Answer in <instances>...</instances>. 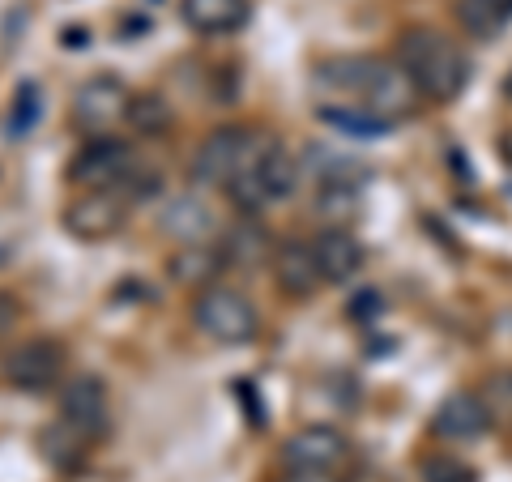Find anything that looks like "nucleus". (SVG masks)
<instances>
[{"mask_svg": "<svg viewBox=\"0 0 512 482\" xmlns=\"http://www.w3.org/2000/svg\"><path fill=\"white\" fill-rule=\"evenodd\" d=\"M316 90H325L329 103H363L393 124L410 116L419 99L402 64L384 56H329L325 64H316Z\"/></svg>", "mask_w": 512, "mask_h": 482, "instance_id": "1", "label": "nucleus"}, {"mask_svg": "<svg viewBox=\"0 0 512 482\" xmlns=\"http://www.w3.org/2000/svg\"><path fill=\"white\" fill-rule=\"evenodd\" d=\"M397 64L406 69L419 99H431V103H453L470 86V56L431 26L402 30V39H397Z\"/></svg>", "mask_w": 512, "mask_h": 482, "instance_id": "2", "label": "nucleus"}, {"mask_svg": "<svg viewBox=\"0 0 512 482\" xmlns=\"http://www.w3.org/2000/svg\"><path fill=\"white\" fill-rule=\"evenodd\" d=\"M265 146L269 141L256 137V128L222 124V128H214V133H205L197 154H192V180H197L201 188H227L231 180H239V175L256 171Z\"/></svg>", "mask_w": 512, "mask_h": 482, "instance_id": "3", "label": "nucleus"}, {"mask_svg": "<svg viewBox=\"0 0 512 482\" xmlns=\"http://www.w3.org/2000/svg\"><path fill=\"white\" fill-rule=\"evenodd\" d=\"M192 325H197L205 337H214L222 346H244L261 333V316H256V303L235 291V286H205V291L192 295Z\"/></svg>", "mask_w": 512, "mask_h": 482, "instance_id": "4", "label": "nucleus"}, {"mask_svg": "<svg viewBox=\"0 0 512 482\" xmlns=\"http://www.w3.org/2000/svg\"><path fill=\"white\" fill-rule=\"evenodd\" d=\"M141 167L137 150L120 137H94L69 163V180L86 192H124V184L133 180V171Z\"/></svg>", "mask_w": 512, "mask_h": 482, "instance_id": "5", "label": "nucleus"}, {"mask_svg": "<svg viewBox=\"0 0 512 482\" xmlns=\"http://www.w3.org/2000/svg\"><path fill=\"white\" fill-rule=\"evenodd\" d=\"M128 201L124 192H82L64 205V231L82 244H99V239H111L124 222H128Z\"/></svg>", "mask_w": 512, "mask_h": 482, "instance_id": "6", "label": "nucleus"}, {"mask_svg": "<svg viewBox=\"0 0 512 482\" xmlns=\"http://www.w3.org/2000/svg\"><path fill=\"white\" fill-rule=\"evenodd\" d=\"M128 86L120 82V77H111V73H99V77H90V82H82L73 90V124L82 128V133H94V137H107V128L111 124H120L124 120V111H128Z\"/></svg>", "mask_w": 512, "mask_h": 482, "instance_id": "7", "label": "nucleus"}, {"mask_svg": "<svg viewBox=\"0 0 512 482\" xmlns=\"http://www.w3.org/2000/svg\"><path fill=\"white\" fill-rule=\"evenodd\" d=\"M5 376H9L13 389H22V393L56 389L60 376H64V346L56 337H26L22 346L9 350Z\"/></svg>", "mask_w": 512, "mask_h": 482, "instance_id": "8", "label": "nucleus"}, {"mask_svg": "<svg viewBox=\"0 0 512 482\" xmlns=\"http://www.w3.org/2000/svg\"><path fill=\"white\" fill-rule=\"evenodd\" d=\"M346 461H350V440L329 423L299 427L295 436L282 444L286 470H342Z\"/></svg>", "mask_w": 512, "mask_h": 482, "instance_id": "9", "label": "nucleus"}, {"mask_svg": "<svg viewBox=\"0 0 512 482\" xmlns=\"http://www.w3.org/2000/svg\"><path fill=\"white\" fill-rule=\"evenodd\" d=\"M491 423L495 419H491L483 393L457 389V393H448L440 401L436 414H431V436L444 440V444H474L478 436H487Z\"/></svg>", "mask_w": 512, "mask_h": 482, "instance_id": "10", "label": "nucleus"}, {"mask_svg": "<svg viewBox=\"0 0 512 482\" xmlns=\"http://www.w3.org/2000/svg\"><path fill=\"white\" fill-rule=\"evenodd\" d=\"M60 419L86 431L90 440H99L111 427V397L99 376H73L60 384Z\"/></svg>", "mask_w": 512, "mask_h": 482, "instance_id": "11", "label": "nucleus"}, {"mask_svg": "<svg viewBox=\"0 0 512 482\" xmlns=\"http://www.w3.org/2000/svg\"><path fill=\"white\" fill-rule=\"evenodd\" d=\"M158 227L171 235L175 244H210L218 231V214L210 210V201L201 192H175L158 210Z\"/></svg>", "mask_w": 512, "mask_h": 482, "instance_id": "12", "label": "nucleus"}, {"mask_svg": "<svg viewBox=\"0 0 512 482\" xmlns=\"http://www.w3.org/2000/svg\"><path fill=\"white\" fill-rule=\"evenodd\" d=\"M218 248H222V261L235 265V269H261V265H274L278 239L269 235V227L261 218H244V214H239L231 227L222 231Z\"/></svg>", "mask_w": 512, "mask_h": 482, "instance_id": "13", "label": "nucleus"}, {"mask_svg": "<svg viewBox=\"0 0 512 482\" xmlns=\"http://www.w3.org/2000/svg\"><path fill=\"white\" fill-rule=\"evenodd\" d=\"M312 252H316V265H320V278L329 286H346L359 278V269L367 261V248L359 244L355 231H320L312 239Z\"/></svg>", "mask_w": 512, "mask_h": 482, "instance_id": "14", "label": "nucleus"}, {"mask_svg": "<svg viewBox=\"0 0 512 482\" xmlns=\"http://www.w3.org/2000/svg\"><path fill=\"white\" fill-rule=\"evenodd\" d=\"M274 278H278V291L291 295V299H308L325 286L320 265H316V252H312V244H303V239H286V244H278Z\"/></svg>", "mask_w": 512, "mask_h": 482, "instance_id": "15", "label": "nucleus"}, {"mask_svg": "<svg viewBox=\"0 0 512 482\" xmlns=\"http://www.w3.org/2000/svg\"><path fill=\"white\" fill-rule=\"evenodd\" d=\"M180 18L197 35H235L252 18L248 0H180Z\"/></svg>", "mask_w": 512, "mask_h": 482, "instance_id": "16", "label": "nucleus"}, {"mask_svg": "<svg viewBox=\"0 0 512 482\" xmlns=\"http://www.w3.org/2000/svg\"><path fill=\"white\" fill-rule=\"evenodd\" d=\"M222 269H227V261H222V248L214 244H180L167 256V278L175 286H192V291L214 286Z\"/></svg>", "mask_w": 512, "mask_h": 482, "instance_id": "17", "label": "nucleus"}, {"mask_svg": "<svg viewBox=\"0 0 512 482\" xmlns=\"http://www.w3.org/2000/svg\"><path fill=\"white\" fill-rule=\"evenodd\" d=\"M39 448H43V461L52 465V470L73 474V470H82V465L90 461L94 440L86 436V431H77L73 423L56 419L52 427H43V431H39Z\"/></svg>", "mask_w": 512, "mask_h": 482, "instance_id": "18", "label": "nucleus"}, {"mask_svg": "<svg viewBox=\"0 0 512 482\" xmlns=\"http://www.w3.org/2000/svg\"><path fill=\"white\" fill-rule=\"evenodd\" d=\"M299 175H303V163H299V158L286 150V146H278V141H269L265 154H261V163H256V184L265 188V197H269V201L295 197Z\"/></svg>", "mask_w": 512, "mask_h": 482, "instance_id": "19", "label": "nucleus"}, {"mask_svg": "<svg viewBox=\"0 0 512 482\" xmlns=\"http://www.w3.org/2000/svg\"><path fill=\"white\" fill-rule=\"evenodd\" d=\"M316 116H320V124L338 128V133H346V137H359V141H367V137H384V133L393 128L389 116H380V111L363 107V103H320V107H316Z\"/></svg>", "mask_w": 512, "mask_h": 482, "instance_id": "20", "label": "nucleus"}, {"mask_svg": "<svg viewBox=\"0 0 512 482\" xmlns=\"http://www.w3.org/2000/svg\"><path fill=\"white\" fill-rule=\"evenodd\" d=\"M453 18L470 39H495L512 22V0H457Z\"/></svg>", "mask_w": 512, "mask_h": 482, "instance_id": "21", "label": "nucleus"}, {"mask_svg": "<svg viewBox=\"0 0 512 482\" xmlns=\"http://www.w3.org/2000/svg\"><path fill=\"white\" fill-rule=\"evenodd\" d=\"M124 120L133 133L141 137H167L171 128H175V107L163 99V94H154V90H141L128 99V111H124Z\"/></svg>", "mask_w": 512, "mask_h": 482, "instance_id": "22", "label": "nucleus"}, {"mask_svg": "<svg viewBox=\"0 0 512 482\" xmlns=\"http://www.w3.org/2000/svg\"><path fill=\"white\" fill-rule=\"evenodd\" d=\"M316 218L325 222V231H350V222L359 218V184H320Z\"/></svg>", "mask_w": 512, "mask_h": 482, "instance_id": "23", "label": "nucleus"}, {"mask_svg": "<svg viewBox=\"0 0 512 482\" xmlns=\"http://www.w3.org/2000/svg\"><path fill=\"white\" fill-rule=\"evenodd\" d=\"M423 482H478L474 465L453 453H431L423 461Z\"/></svg>", "mask_w": 512, "mask_h": 482, "instance_id": "24", "label": "nucleus"}, {"mask_svg": "<svg viewBox=\"0 0 512 482\" xmlns=\"http://www.w3.org/2000/svg\"><path fill=\"white\" fill-rule=\"evenodd\" d=\"M483 401H487V410H491L495 423H512V372L491 376L487 389H483Z\"/></svg>", "mask_w": 512, "mask_h": 482, "instance_id": "25", "label": "nucleus"}, {"mask_svg": "<svg viewBox=\"0 0 512 482\" xmlns=\"http://www.w3.org/2000/svg\"><path fill=\"white\" fill-rule=\"evenodd\" d=\"M35 120H39V90H35V82H22V86H18V99H13L9 133H18V137H22Z\"/></svg>", "mask_w": 512, "mask_h": 482, "instance_id": "26", "label": "nucleus"}, {"mask_svg": "<svg viewBox=\"0 0 512 482\" xmlns=\"http://www.w3.org/2000/svg\"><path fill=\"white\" fill-rule=\"evenodd\" d=\"M278 482H342L338 470H286Z\"/></svg>", "mask_w": 512, "mask_h": 482, "instance_id": "27", "label": "nucleus"}, {"mask_svg": "<svg viewBox=\"0 0 512 482\" xmlns=\"http://www.w3.org/2000/svg\"><path fill=\"white\" fill-rule=\"evenodd\" d=\"M500 158H504V167L512 171V128H508V133L500 137Z\"/></svg>", "mask_w": 512, "mask_h": 482, "instance_id": "28", "label": "nucleus"}, {"mask_svg": "<svg viewBox=\"0 0 512 482\" xmlns=\"http://www.w3.org/2000/svg\"><path fill=\"white\" fill-rule=\"evenodd\" d=\"M504 99L512 103V69H508V77H504Z\"/></svg>", "mask_w": 512, "mask_h": 482, "instance_id": "29", "label": "nucleus"}]
</instances>
